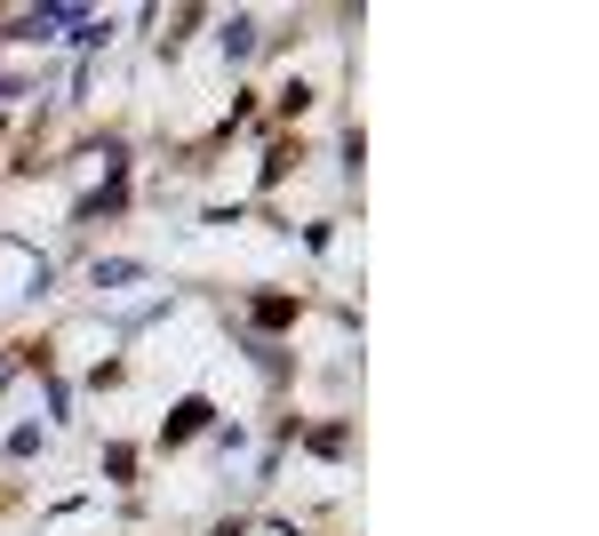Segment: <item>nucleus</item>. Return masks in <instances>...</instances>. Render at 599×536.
<instances>
[{
	"mask_svg": "<svg viewBox=\"0 0 599 536\" xmlns=\"http://www.w3.org/2000/svg\"><path fill=\"white\" fill-rule=\"evenodd\" d=\"M256 321H265V328H289L296 304H289V296H256Z\"/></svg>",
	"mask_w": 599,
	"mask_h": 536,
	"instance_id": "f03ea898",
	"label": "nucleus"
},
{
	"mask_svg": "<svg viewBox=\"0 0 599 536\" xmlns=\"http://www.w3.org/2000/svg\"><path fill=\"white\" fill-rule=\"evenodd\" d=\"M200 424H208V400H176V417H168V432H161V441L176 448V441H192Z\"/></svg>",
	"mask_w": 599,
	"mask_h": 536,
	"instance_id": "f257e3e1",
	"label": "nucleus"
}]
</instances>
